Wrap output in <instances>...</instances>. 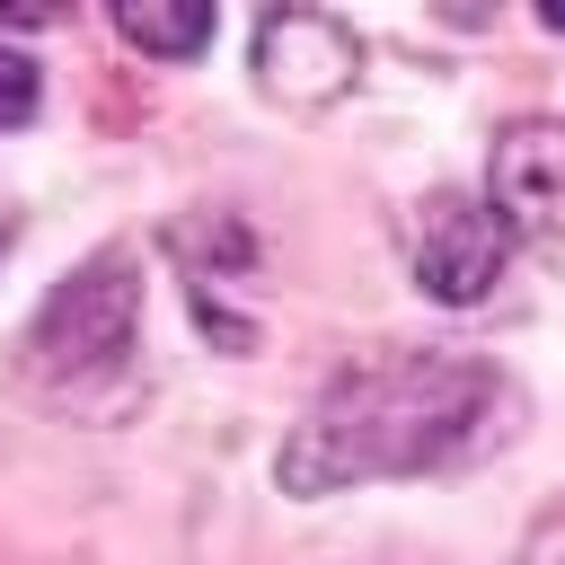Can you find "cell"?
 Listing matches in <instances>:
<instances>
[{
	"label": "cell",
	"instance_id": "cell-11",
	"mask_svg": "<svg viewBox=\"0 0 565 565\" xmlns=\"http://www.w3.org/2000/svg\"><path fill=\"white\" fill-rule=\"evenodd\" d=\"M521 565H565V556H556V547H539V556H521Z\"/></svg>",
	"mask_w": 565,
	"mask_h": 565
},
{
	"label": "cell",
	"instance_id": "cell-3",
	"mask_svg": "<svg viewBox=\"0 0 565 565\" xmlns=\"http://www.w3.org/2000/svg\"><path fill=\"white\" fill-rule=\"evenodd\" d=\"M512 265V230L486 194H459V185H433L415 212H406V274L424 282V300L441 309H477Z\"/></svg>",
	"mask_w": 565,
	"mask_h": 565
},
{
	"label": "cell",
	"instance_id": "cell-9",
	"mask_svg": "<svg viewBox=\"0 0 565 565\" xmlns=\"http://www.w3.org/2000/svg\"><path fill=\"white\" fill-rule=\"evenodd\" d=\"M0 26H53L44 0H0Z\"/></svg>",
	"mask_w": 565,
	"mask_h": 565
},
{
	"label": "cell",
	"instance_id": "cell-6",
	"mask_svg": "<svg viewBox=\"0 0 565 565\" xmlns=\"http://www.w3.org/2000/svg\"><path fill=\"white\" fill-rule=\"evenodd\" d=\"M486 203L503 212L512 238H565V124L556 115H521L494 132Z\"/></svg>",
	"mask_w": 565,
	"mask_h": 565
},
{
	"label": "cell",
	"instance_id": "cell-10",
	"mask_svg": "<svg viewBox=\"0 0 565 565\" xmlns=\"http://www.w3.org/2000/svg\"><path fill=\"white\" fill-rule=\"evenodd\" d=\"M9 238H18V212H9V194H0V247H9Z\"/></svg>",
	"mask_w": 565,
	"mask_h": 565
},
{
	"label": "cell",
	"instance_id": "cell-12",
	"mask_svg": "<svg viewBox=\"0 0 565 565\" xmlns=\"http://www.w3.org/2000/svg\"><path fill=\"white\" fill-rule=\"evenodd\" d=\"M547 26H556V35H565V0H556V9H547Z\"/></svg>",
	"mask_w": 565,
	"mask_h": 565
},
{
	"label": "cell",
	"instance_id": "cell-2",
	"mask_svg": "<svg viewBox=\"0 0 565 565\" xmlns=\"http://www.w3.org/2000/svg\"><path fill=\"white\" fill-rule=\"evenodd\" d=\"M18 353H26V380L53 406L97 415L106 388H124L132 380V353H141V265H132V247H88L35 300Z\"/></svg>",
	"mask_w": 565,
	"mask_h": 565
},
{
	"label": "cell",
	"instance_id": "cell-5",
	"mask_svg": "<svg viewBox=\"0 0 565 565\" xmlns=\"http://www.w3.org/2000/svg\"><path fill=\"white\" fill-rule=\"evenodd\" d=\"M159 247H168V256H177V274H185L194 327H203L221 353H247V344H256V318H238V309H230V291H256V265H265L256 230H247L238 212L203 203V212H177V221L159 230Z\"/></svg>",
	"mask_w": 565,
	"mask_h": 565
},
{
	"label": "cell",
	"instance_id": "cell-1",
	"mask_svg": "<svg viewBox=\"0 0 565 565\" xmlns=\"http://www.w3.org/2000/svg\"><path fill=\"white\" fill-rule=\"evenodd\" d=\"M503 397H512L503 371L477 353H441V344L362 353L300 406V424L274 450V486L318 503L380 477H441L494 441Z\"/></svg>",
	"mask_w": 565,
	"mask_h": 565
},
{
	"label": "cell",
	"instance_id": "cell-8",
	"mask_svg": "<svg viewBox=\"0 0 565 565\" xmlns=\"http://www.w3.org/2000/svg\"><path fill=\"white\" fill-rule=\"evenodd\" d=\"M35 106H44V79H35V62H18V53L0 44V132L35 124Z\"/></svg>",
	"mask_w": 565,
	"mask_h": 565
},
{
	"label": "cell",
	"instance_id": "cell-4",
	"mask_svg": "<svg viewBox=\"0 0 565 565\" xmlns=\"http://www.w3.org/2000/svg\"><path fill=\"white\" fill-rule=\"evenodd\" d=\"M247 62H256V88L291 115H318L335 106L353 79H362V35L335 18V9H265L256 35H247Z\"/></svg>",
	"mask_w": 565,
	"mask_h": 565
},
{
	"label": "cell",
	"instance_id": "cell-7",
	"mask_svg": "<svg viewBox=\"0 0 565 565\" xmlns=\"http://www.w3.org/2000/svg\"><path fill=\"white\" fill-rule=\"evenodd\" d=\"M115 35L150 62H185L212 44V0H115Z\"/></svg>",
	"mask_w": 565,
	"mask_h": 565
}]
</instances>
